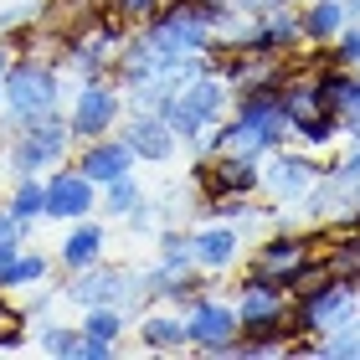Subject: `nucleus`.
I'll return each mask as SVG.
<instances>
[{
    "instance_id": "nucleus-36",
    "label": "nucleus",
    "mask_w": 360,
    "mask_h": 360,
    "mask_svg": "<svg viewBox=\"0 0 360 360\" xmlns=\"http://www.w3.org/2000/svg\"><path fill=\"white\" fill-rule=\"evenodd\" d=\"M11 62H15V57H11V46L0 41V77H6V68H11Z\"/></svg>"
},
{
    "instance_id": "nucleus-11",
    "label": "nucleus",
    "mask_w": 360,
    "mask_h": 360,
    "mask_svg": "<svg viewBox=\"0 0 360 360\" xmlns=\"http://www.w3.org/2000/svg\"><path fill=\"white\" fill-rule=\"evenodd\" d=\"M186 335H191V350H201V355H226V345L242 335V324H237V304H226L217 299V293H201L191 309H186Z\"/></svg>"
},
{
    "instance_id": "nucleus-17",
    "label": "nucleus",
    "mask_w": 360,
    "mask_h": 360,
    "mask_svg": "<svg viewBox=\"0 0 360 360\" xmlns=\"http://www.w3.org/2000/svg\"><path fill=\"white\" fill-rule=\"evenodd\" d=\"M242 226L237 221H211L206 226H195L191 232V252H195V268L201 273H226V268H237L242 263Z\"/></svg>"
},
{
    "instance_id": "nucleus-13",
    "label": "nucleus",
    "mask_w": 360,
    "mask_h": 360,
    "mask_svg": "<svg viewBox=\"0 0 360 360\" xmlns=\"http://www.w3.org/2000/svg\"><path fill=\"white\" fill-rule=\"evenodd\" d=\"M68 299H72L77 309H93V304H134L139 293H134V273L103 257V263H93V268H83V273H72Z\"/></svg>"
},
{
    "instance_id": "nucleus-12",
    "label": "nucleus",
    "mask_w": 360,
    "mask_h": 360,
    "mask_svg": "<svg viewBox=\"0 0 360 360\" xmlns=\"http://www.w3.org/2000/svg\"><path fill=\"white\" fill-rule=\"evenodd\" d=\"M119 134H124V144L144 160V165H170V160L180 155V134L165 124V113H160V108H134L119 124Z\"/></svg>"
},
{
    "instance_id": "nucleus-15",
    "label": "nucleus",
    "mask_w": 360,
    "mask_h": 360,
    "mask_svg": "<svg viewBox=\"0 0 360 360\" xmlns=\"http://www.w3.org/2000/svg\"><path fill=\"white\" fill-rule=\"evenodd\" d=\"M98 206V186L77 170V165H57L46 170V217L52 221H83Z\"/></svg>"
},
{
    "instance_id": "nucleus-5",
    "label": "nucleus",
    "mask_w": 360,
    "mask_h": 360,
    "mask_svg": "<svg viewBox=\"0 0 360 360\" xmlns=\"http://www.w3.org/2000/svg\"><path fill=\"white\" fill-rule=\"evenodd\" d=\"M124 21L113 11L93 15V21H83L72 31L68 41H62V57L72 62L77 83H98V77H113V62H119V46H124Z\"/></svg>"
},
{
    "instance_id": "nucleus-19",
    "label": "nucleus",
    "mask_w": 360,
    "mask_h": 360,
    "mask_svg": "<svg viewBox=\"0 0 360 360\" xmlns=\"http://www.w3.org/2000/svg\"><path fill=\"white\" fill-rule=\"evenodd\" d=\"M103 252H108V226L93 221V217L68 221V237L57 242V263L68 268V273H83L93 263H103Z\"/></svg>"
},
{
    "instance_id": "nucleus-27",
    "label": "nucleus",
    "mask_w": 360,
    "mask_h": 360,
    "mask_svg": "<svg viewBox=\"0 0 360 360\" xmlns=\"http://www.w3.org/2000/svg\"><path fill=\"white\" fill-rule=\"evenodd\" d=\"M139 201H144V186H139L134 175H119V180H108V186L98 191V211H103V217H113V221H124Z\"/></svg>"
},
{
    "instance_id": "nucleus-24",
    "label": "nucleus",
    "mask_w": 360,
    "mask_h": 360,
    "mask_svg": "<svg viewBox=\"0 0 360 360\" xmlns=\"http://www.w3.org/2000/svg\"><path fill=\"white\" fill-rule=\"evenodd\" d=\"M46 273H52V257L21 248V257H15V263H11L6 273H0V293H26V288L46 283Z\"/></svg>"
},
{
    "instance_id": "nucleus-32",
    "label": "nucleus",
    "mask_w": 360,
    "mask_h": 360,
    "mask_svg": "<svg viewBox=\"0 0 360 360\" xmlns=\"http://www.w3.org/2000/svg\"><path fill=\"white\" fill-rule=\"evenodd\" d=\"M237 11H248V15H263V11H278V6H299V0H232Z\"/></svg>"
},
{
    "instance_id": "nucleus-14",
    "label": "nucleus",
    "mask_w": 360,
    "mask_h": 360,
    "mask_svg": "<svg viewBox=\"0 0 360 360\" xmlns=\"http://www.w3.org/2000/svg\"><path fill=\"white\" fill-rule=\"evenodd\" d=\"M72 165L83 170L98 191L108 186V180H119V175H134V165H139V155L124 144V134L113 129V134H98V139H83L72 150Z\"/></svg>"
},
{
    "instance_id": "nucleus-4",
    "label": "nucleus",
    "mask_w": 360,
    "mask_h": 360,
    "mask_svg": "<svg viewBox=\"0 0 360 360\" xmlns=\"http://www.w3.org/2000/svg\"><path fill=\"white\" fill-rule=\"evenodd\" d=\"M144 37L160 46V57H195V52H217V31H211L206 0H165L150 21H144Z\"/></svg>"
},
{
    "instance_id": "nucleus-2",
    "label": "nucleus",
    "mask_w": 360,
    "mask_h": 360,
    "mask_svg": "<svg viewBox=\"0 0 360 360\" xmlns=\"http://www.w3.org/2000/svg\"><path fill=\"white\" fill-rule=\"evenodd\" d=\"M237 103V93H232V83L211 68V72H201L195 83H186L180 93H170L165 103H160V113H165V124L175 129L180 139H201L211 124H221L226 119V108Z\"/></svg>"
},
{
    "instance_id": "nucleus-31",
    "label": "nucleus",
    "mask_w": 360,
    "mask_h": 360,
    "mask_svg": "<svg viewBox=\"0 0 360 360\" xmlns=\"http://www.w3.org/2000/svg\"><path fill=\"white\" fill-rule=\"evenodd\" d=\"M324 170H330L335 180H345V186H360V144H350V150L340 155V160H330Z\"/></svg>"
},
{
    "instance_id": "nucleus-21",
    "label": "nucleus",
    "mask_w": 360,
    "mask_h": 360,
    "mask_svg": "<svg viewBox=\"0 0 360 360\" xmlns=\"http://www.w3.org/2000/svg\"><path fill=\"white\" fill-rule=\"evenodd\" d=\"M299 21H304V46H330L345 31V0H304Z\"/></svg>"
},
{
    "instance_id": "nucleus-18",
    "label": "nucleus",
    "mask_w": 360,
    "mask_h": 360,
    "mask_svg": "<svg viewBox=\"0 0 360 360\" xmlns=\"http://www.w3.org/2000/svg\"><path fill=\"white\" fill-rule=\"evenodd\" d=\"M83 360H108V355H119V340L129 330V319H124V309L119 304H93L83 309Z\"/></svg>"
},
{
    "instance_id": "nucleus-38",
    "label": "nucleus",
    "mask_w": 360,
    "mask_h": 360,
    "mask_svg": "<svg viewBox=\"0 0 360 360\" xmlns=\"http://www.w3.org/2000/svg\"><path fill=\"white\" fill-rule=\"evenodd\" d=\"M0 113H6V88H0Z\"/></svg>"
},
{
    "instance_id": "nucleus-3",
    "label": "nucleus",
    "mask_w": 360,
    "mask_h": 360,
    "mask_svg": "<svg viewBox=\"0 0 360 360\" xmlns=\"http://www.w3.org/2000/svg\"><path fill=\"white\" fill-rule=\"evenodd\" d=\"M72 150H77V134H72V124L62 119V108H57V113L31 119L26 129H15L11 150H6V165H11V175H46V170L68 165Z\"/></svg>"
},
{
    "instance_id": "nucleus-1",
    "label": "nucleus",
    "mask_w": 360,
    "mask_h": 360,
    "mask_svg": "<svg viewBox=\"0 0 360 360\" xmlns=\"http://www.w3.org/2000/svg\"><path fill=\"white\" fill-rule=\"evenodd\" d=\"M0 88H6V124L11 134L15 129H26L31 119H41V113H57L62 108V72L52 57H15L6 77H0Z\"/></svg>"
},
{
    "instance_id": "nucleus-26",
    "label": "nucleus",
    "mask_w": 360,
    "mask_h": 360,
    "mask_svg": "<svg viewBox=\"0 0 360 360\" xmlns=\"http://www.w3.org/2000/svg\"><path fill=\"white\" fill-rule=\"evenodd\" d=\"M324 263H330L335 278L360 283V226H345V232H335L330 242H324Z\"/></svg>"
},
{
    "instance_id": "nucleus-25",
    "label": "nucleus",
    "mask_w": 360,
    "mask_h": 360,
    "mask_svg": "<svg viewBox=\"0 0 360 360\" xmlns=\"http://www.w3.org/2000/svg\"><path fill=\"white\" fill-rule=\"evenodd\" d=\"M155 263L165 268V273H201L195 268V252H191V232H175V226H160V237H155Z\"/></svg>"
},
{
    "instance_id": "nucleus-10",
    "label": "nucleus",
    "mask_w": 360,
    "mask_h": 360,
    "mask_svg": "<svg viewBox=\"0 0 360 360\" xmlns=\"http://www.w3.org/2000/svg\"><path fill=\"white\" fill-rule=\"evenodd\" d=\"M201 195H257L263 191V155H195Z\"/></svg>"
},
{
    "instance_id": "nucleus-23",
    "label": "nucleus",
    "mask_w": 360,
    "mask_h": 360,
    "mask_svg": "<svg viewBox=\"0 0 360 360\" xmlns=\"http://www.w3.org/2000/svg\"><path fill=\"white\" fill-rule=\"evenodd\" d=\"M340 134H345L340 113H309V119H293V124H288V139H293V144H304L309 155L330 150V144H335Z\"/></svg>"
},
{
    "instance_id": "nucleus-33",
    "label": "nucleus",
    "mask_w": 360,
    "mask_h": 360,
    "mask_svg": "<svg viewBox=\"0 0 360 360\" xmlns=\"http://www.w3.org/2000/svg\"><path fill=\"white\" fill-rule=\"evenodd\" d=\"M11 232H31V226H26V221H15V217H11V206L0 201V237H11Z\"/></svg>"
},
{
    "instance_id": "nucleus-9",
    "label": "nucleus",
    "mask_w": 360,
    "mask_h": 360,
    "mask_svg": "<svg viewBox=\"0 0 360 360\" xmlns=\"http://www.w3.org/2000/svg\"><path fill=\"white\" fill-rule=\"evenodd\" d=\"M77 144L83 139H98V134H113L124 124V93L113 77H98V83H77V98H72V113H68Z\"/></svg>"
},
{
    "instance_id": "nucleus-35",
    "label": "nucleus",
    "mask_w": 360,
    "mask_h": 360,
    "mask_svg": "<svg viewBox=\"0 0 360 360\" xmlns=\"http://www.w3.org/2000/svg\"><path fill=\"white\" fill-rule=\"evenodd\" d=\"M340 124H345V139L360 144V113H355V119H340Z\"/></svg>"
},
{
    "instance_id": "nucleus-20",
    "label": "nucleus",
    "mask_w": 360,
    "mask_h": 360,
    "mask_svg": "<svg viewBox=\"0 0 360 360\" xmlns=\"http://www.w3.org/2000/svg\"><path fill=\"white\" fill-rule=\"evenodd\" d=\"M139 345L144 350H160V355H180V350H191V335H186V309H144V319H139Z\"/></svg>"
},
{
    "instance_id": "nucleus-22",
    "label": "nucleus",
    "mask_w": 360,
    "mask_h": 360,
    "mask_svg": "<svg viewBox=\"0 0 360 360\" xmlns=\"http://www.w3.org/2000/svg\"><path fill=\"white\" fill-rule=\"evenodd\" d=\"M6 206H11V217L15 221H26V226H37L46 217V175H15V186L6 195Z\"/></svg>"
},
{
    "instance_id": "nucleus-34",
    "label": "nucleus",
    "mask_w": 360,
    "mask_h": 360,
    "mask_svg": "<svg viewBox=\"0 0 360 360\" xmlns=\"http://www.w3.org/2000/svg\"><path fill=\"white\" fill-rule=\"evenodd\" d=\"M355 113H360V68H355V83H350V98L340 108V119H355Z\"/></svg>"
},
{
    "instance_id": "nucleus-16",
    "label": "nucleus",
    "mask_w": 360,
    "mask_h": 360,
    "mask_svg": "<svg viewBox=\"0 0 360 360\" xmlns=\"http://www.w3.org/2000/svg\"><path fill=\"white\" fill-rule=\"evenodd\" d=\"M319 237H309V232H278L268 242H257V252H252V273H263V278H278V283L288 288V278L293 268H304L309 257H314Z\"/></svg>"
},
{
    "instance_id": "nucleus-30",
    "label": "nucleus",
    "mask_w": 360,
    "mask_h": 360,
    "mask_svg": "<svg viewBox=\"0 0 360 360\" xmlns=\"http://www.w3.org/2000/svg\"><path fill=\"white\" fill-rule=\"evenodd\" d=\"M160 6H165V0H108V11L119 15L124 26H144V21H150V15H155Z\"/></svg>"
},
{
    "instance_id": "nucleus-37",
    "label": "nucleus",
    "mask_w": 360,
    "mask_h": 360,
    "mask_svg": "<svg viewBox=\"0 0 360 360\" xmlns=\"http://www.w3.org/2000/svg\"><path fill=\"white\" fill-rule=\"evenodd\" d=\"M345 21H360V0H345Z\"/></svg>"
},
{
    "instance_id": "nucleus-28",
    "label": "nucleus",
    "mask_w": 360,
    "mask_h": 360,
    "mask_svg": "<svg viewBox=\"0 0 360 360\" xmlns=\"http://www.w3.org/2000/svg\"><path fill=\"white\" fill-rule=\"evenodd\" d=\"M37 345L46 355H77V360H83V330H77V324H41Z\"/></svg>"
},
{
    "instance_id": "nucleus-7",
    "label": "nucleus",
    "mask_w": 360,
    "mask_h": 360,
    "mask_svg": "<svg viewBox=\"0 0 360 360\" xmlns=\"http://www.w3.org/2000/svg\"><path fill=\"white\" fill-rule=\"evenodd\" d=\"M360 314V283L350 278H324L319 288L293 293V335H330Z\"/></svg>"
},
{
    "instance_id": "nucleus-8",
    "label": "nucleus",
    "mask_w": 360,
    "mask_h": 360,
    "mask_svg": "<svg viewBox=\"0 0 360 360\" xmlns=\"http://www.w3.org/2000/svg\"><path fill=\"white\" fill-rule=\"evenodd\" d=\"M263 160H268V165H263V195L278 211H299L324 165L309 150H283V144H278L273 155H263Z\"/></svg>"
},
{
    "instance_id": "nucleus-29",
    "label": "nucleus",
    "mask_w": 360,
    "mask_h": 360,
    "mask_svg": "<svg viewBox=\"0 0 360 360\" xmlns=\"http://www.w3.org/2000/svg\"><path fill=\"white\" fill-rule=\"evenodd\" d=\"M324 52H330V62H340V68H360V21H345V31H340Z\"/></svg>"
},
{
    "instance_id": "nucleus-6",
    "label": "nucleus",
    "mask_w": 360,
    "mask_h": 360,
    "mask_svg": "<svg viewBox=\"0 0 360 360\" xmlns=\"http://www.w3.org/2000/svg\"><path fill=\"white\" fill-rule=\"evenodd\" d=\"M237 324L242 335H293V293L278 278L248 273L237 283Z\"/></svg>"
}]
</instances>
